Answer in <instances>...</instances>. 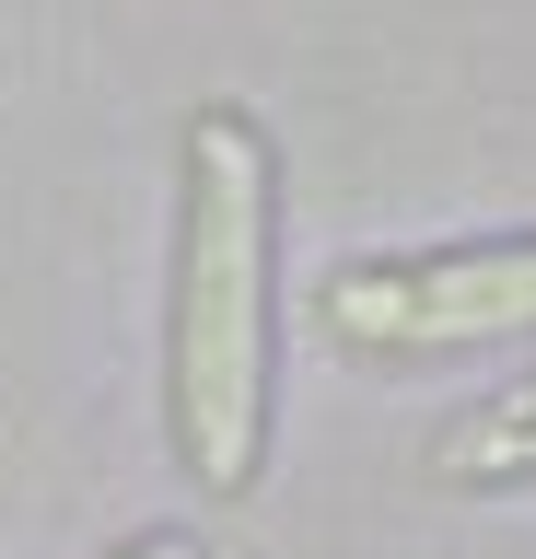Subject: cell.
I'll use <instances>...</instances> for the list:
<instances>
[{
    "label": "cell",
    "mask_w": 536,
    "mask_h": 559,
    "mask_svg": "<svg viewBox=\"0 0 536 559\" xmlns=\"http://www.w3.org/2000/svg\"><path fill=\"white\" fill-rule=\"evenodd\" d=\"M269 257H281V152L246 105H199L176 140L164 431L211 501H246L269 466Z\"/></svg>",
    "instance_id": "6da1fadb"
},
{
    "label": "cell",
    "mask_w": 536,
    "mask_h": 559,
    "mask_svg": "<svg viewBox=\"0 0 536 559\" xmlns=\"http://www.w3.org/2000/svg\"><path fill=\"white\" fill-rule=\"evenodd\" d=\"M315 338L350 349V361H455V349H490V338H536V234L326 269Z\"/></svg>",
    "instance_id": "7a4b0ae2"
},
{
    "label": "cell",
    "mask_w": 536,
    "mask_h": 559,
    "mask_svg": "<svg viewBox=\"0 0 536 559\" xmlns=\"http://www.w3.org/2000/svg\"><path fill=\"white\" fill-rule=\"evenodd\" d=\"M431 478L443 489H525L536 478V373L501 384L490 408H466L443 443H431Z\"/></svg>",
    "instance_id": "3957f363"
},
{
    "label": "cell",
    "mask_w": 536,
    "mask_h": 559,
    "mask_svg": "<svg viewBox=\"0 0 536 559\" xmlns=\"http://www.w3.org/2000/svg\"><path fill=\"white\" fill-rule=\"evenodd\" d=\"M117 559H211V548H199V536H129Z\"/></svg>",
    "instance_id": "277c9868"
}]
</instances>
